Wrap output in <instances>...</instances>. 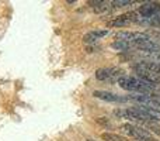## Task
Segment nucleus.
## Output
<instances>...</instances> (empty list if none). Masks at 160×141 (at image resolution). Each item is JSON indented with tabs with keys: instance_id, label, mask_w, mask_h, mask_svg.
Here are the masks:
<instances>
[{
	"instance_id": "nucleus-2",
	"label": "nucleus",
	"mask_w": 160,
	"mask_h": 141,
	"mask_svg": "<svg viewBox=\"0 0 160 141\" xmlns=\"http://www.w3.org/2000/svg\"><path fill=\"white\" fill-rule=\"evenodd\" d=\"M119 130H121L124 134H127V136L132 137V138H135L138 141H156L152 136H150V133L148 130L139 127V126H133V124H131V123L122 124L121 127H119Z\"/></svg>"
},
{
	"instance_id": "nucleus-6",
	"label": "nucleus",
	"mask_w": 160,
	"mask_h": 141,
	"mask_svg": "<svg viewBox=\"0 0 160 141\" xmlns=\"http://www.w3.org/2000/svg\"><path fill=\"white\" fill-rule=\"evenodd\" d=\"M93 96L97 97V99L105 100V102H127V99L117 93H112V92H107V90H94Z\"/></svg>"
},
{
	"instance_id": "nucleus-13",
	"label": "nucleus",
	"mask_w": 160,
	"mask_h": 141,
	"mask_svg": "<svg viewBox=\"0 0 160 141\" xmlns=\"http://www.w3.org/2000/svg\"><path fill=\"white\" fill-rule=\"evenodd\" d=\"M132 3V0H114V2H111V4H112V7H124V6H131Z\"/></svg>"
},
{
	"instance_id": "nucleus-10",
	"label": "nucleus",
	"mask_w": 160,
	"mask_h": 141,
	"mask_svg": "<svg viewBox=\"0 0 160 141\" xmlns=\"http://www.w3.org/2000/svg\"><path fill=\"white\" fill-rule=\"evenodd\" d=\"M91 4H96L94 6L96 13H104V11H108L111 8L110 2H91Z\"/></svg>"
},
{
	"instance_id": "nucleus-5",
	"label": "nucleus",
	"mask_w": 160,
	"mask_h": 141,
	"mask_svg": "<svg viewBox=\"0 0 160 141\" xmlns=\"http://www.w3.org/2000/svg\"><path fill=\"white\" fill-rule=\"evenodd\" d=\"M133 71H145L149 73H155L160 75V64H155V62H149V61H138L136 64L132 65Z\"/></svg>"
},
{
	"instance_id": "nucleus-4",
	"label": "nucleus",
	"mask_w": 160,
	"mask_h": 141,
	"mask_svg": "<svg viewBox=\"0 0 160 141\" xmlns=\"http://www.w3.org/2000/svg\"><path fill=\"white\" fill-rule=\"evenodd\" d=\"M160 11V3L158 2H148V3H143L141 7L138 8V14L141 19H150L152 16L158 14Z\"/></svg>"
},
{
	"instance_id": "nucleus-8",
	"label": "nucleus",
	"mask_w": 160,
	"mask_h": 141,
	"mask_svg": "<svg viewBox=\"0 0 160 141\" xmlns=\"http://www.w3.org/2000/svg\"><path fill=\"white\" fill-rule=\"evenodd\" d=\"M110 34V31L108 30H94V31H90V33H87L84 37H83V41L86 42V44H94V42H97V40L102 38V37L108 35Z\"/></svg>"
},
{
	"instance_id": "nucleus-3",
	"label": "nucleus",
	"mask_w": 160,
	"mask_h": 141,
	"mask_svg": "<svg viewBox=\"0 0 160 141\" xmlns=\"http://www.w3.org/2000/svg\"><path fill=\"white\" fill-rule=\"evenodd\" d=\"M125 76V72L121 68H100L96 71V78L98 80H118Z\"/></svg>"
},
{
	"instance_id": "nucleus-12",
	"label": "nucleus",
	"mask_w": 160,
	"mask_h": 141,
	"mask_svg": "<svg viewBox=\"0 0 160 141\" xmlns=\"http://www.w3.org/2000/svg\"><path fill=\"white\" fill-rule=\"evenodd\" d=\"M142 126L146 127V128H149V130L153 131V133H156L158 136H160V126L158 124V122H143Z\"/></svg>"
},
{
	"instance_id": "nucleus-15",
	"label": "nucleus",
	"mask_w": 160,
	"mask_h": 141,
	"mask_svg": "<svg viewBox=\"0 0 160 141\" xmlns=\"http://www.w3.org/2000/svg\"><path fill=\"white\" fill-rule=\"evenodd\" d=\"M87 141H93V140H87Z\"/></svg>"
},
{
	"instance_id": "nucleus-7",
	"label": "nucleus",
	"mask_w": 160,
	"mask_h": 141,
	"mask_svg": "<svg viewBox=\"0 0 160 141\" xmlns=\"http://www.w3.org/2000/svg\"><path fill=\"white\" fill-rule=\"evenodd\" d=\"M138 73V78L142 79L143 82L149 83L152 86H160V75H155V73H149V72L145 71H135Z\"/></svg>"
},
{
	"instance_id": "nucleus-1",
	"label": "nucleus",
	"mask_w": 160,
	"mask_h": 141,
	"mask_svg": "<svg viewBox=\"0 0 160 141\" xmlns=\"http://www.w3.org/2000/svg\"><path fill=\"white\" fill-rule=\"evenodd\" d=\"M117 82H118L119 88H122L124 90L131 92V93H143V95L159 93L158 86H152L135 76H122Z\"/></svg>"
},
{
	"instance_id": "nucleus-11",
	"label": "nucleus",
	"mask_w": 160,
	"mask_h": 141,
	"mask_svg": "<svg viewBox=\"0 0 160 141\" xmlns=\"http://www.w3.org/2000/svg\"><path fill=\"white\" fill-rule=\"evenodd\" d=\"M101 138L104 141H127L124 137L118 136V134H114V133H102Z\"/></svg>"
},
{
	"instance_id": "nucleus-14",
	"label": "nucleus",
	"mask_w": 160,
	"mask_h": 141,
	"mask_svg": "<svg viewBox=\"0 0 160 141\" xmlns=\"http://www.w3.org/2000/svg\"><path fill=\"white\" fill-rule=\"evenodd\" d=\"M96 123H98V124H101V126H110V122H108V119H105V117H98V119H96Z\"/></svg>"
},
{
	"instance_id": "nucleus-9",
	"label": "nucleus",
	"mask_w": 160,
	"mask_h": 141,
	"mask_svg": "<svg viewBox=\"0 0 160 141\" xmlns=\"http://www.w3.org/2000/svg\"><path fill=\"white\" fill-rule=\"evenodd\" d=\"M111 47L117 51H122V52H131V51H133V45L125 41H114L111 44Z\"/></svg>"
}]
</instances>
